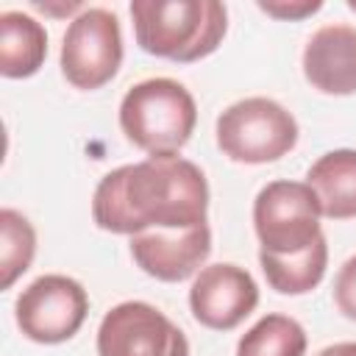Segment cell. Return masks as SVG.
<instances>
[{"label":"cell","instance_id":"6da1fadb","mask_svg":"<svg viewBox=\"0 0 356 356\" xmlns=\"http://www.w3.org/2000/svg\"><path fill=\"white\" fill-rule=\"evenodd\" d=\"M209 214L203 170L184 156H147L106 172L92 195V220L108 234L184 231Z\"/></svg>","mask_w":356,"mask_h":356},{"label":"cell","instance_id":"7a4b0ae2","mask_svg":"<svg viewBox=\"0 0 356 356\" xmlns=\"http://www.w3.org/2000/svg\"><path fill=\"white\" fill-rule=\"evenodd\" d=\"M131 19L145 53L178 64L211 56L228 31V11L220 0H134Z\"/></svg>","mask_w":356,"mask_h":356},{"label":"cell","instance_id":"3957f363","mask_svg":"<svg viewBox=\"0 0 356 356\" xmlns=\"http://www.w3.org/2000/svg\"><path fill=\"white\" fill-rule=\"evenodd\" d=\"M197 125L192 92L172 78H145L120 103L125 139L150 156H178Z\"/></svg>","mask_w":356,"mask_h":356},{"label":"cell","instance_id":"277c9868","mask_svg":"<svg viewBox=\"0 0 356 356\" xmlns=\"http://www.w3.org/2000/svg\"><path fill=\"white\" fill-rule=\"evenodd\" d=\"M217 147L239 164H270L298 145V122L273 97H245L231 103L214 125Z\"/></svg>","mask_w":356,"mask_h":356},{"label":"cell","instance_id":"5b68a950","mask_svg":"<svg viewBox=\"0 0 356 356\" xmlns=\"http://www.w3.org/2000/svg\"><path fill=\"white\" fill-rule=\"evenodd\" d=\"M323 209L306 181H270L253 200V228L261 250L300 253L323 236Z\"/></svg>","mask_w":356,"mask_h":356},{"label":"cell","instance_id":"8992f818","mask_svg":"<svg viewBox=\"0 0 356 356\" xmlns=\"http://www.w3.org/2000/svg\"><path fill=\"white\" fill-rule=\"evenodd\" d=\"M122 64L120 19L108 8H83L70 19L61 39V72L83 92L106 86Z\"/></svg>","mask_w":356,"mask_h":356},{"label":"cell","instance_id":"52a82bcc","mask_svg":"<svg viewBox=\"0 0 356 356\" xmlns=\"http://www.w3.org/2000/svg\"><path fill=\"white\" fill-rule=\"evenodd\" d=\"M89 314L86 289L61 273H47L31 281L14 303V320L22 337L39 345L72 339Z\"/></svg>","mask_w":356,"mask_h":356},{"label":"cell","instance_id":"ba28073f","mask_svg":"<svg viewBox=\"0 0 356 356\" xmlns=\"http://www.w3.org/2000/svg\"><path fill=\"white\" fill-rule=\"evenodd\" d=\"M97 356H189V339L156 306L122 300L100 320Z\"/></svg>","mask_w":356,"mask_h":356},{"label":"cell","instance_id":"9c48e42d","mask_svg":"<svg viewBox=\"0 0 356 356\" xmlns=\"http://www.w3.org/2000/svg\"><path fill=\"white\" fill-rule=\"evenodd\" d=\"M259 306V284L253 275L231 261L203 267L189 286L192 317L211 331L236 328Z\"/></svg>","mask_w":356,"mask_h":356},{"label":"cell","instance_id":"30bf717a","mask_svg":"<svg viewBox=\"0 0 356 356\" xmlns=\"http://www.w3.org/2000/svg\"><path fill=\"white\" fill-rule=\"evenodd\" d=\"M211 253V228L200 222L184 231H142L131 236V256L156 281L178 284L203 270Z\"/></svg>","mask_w":356,"mask_h":356},{"label":"cell","instance_id":"8fae6325","mask_svg":"<svg viewBox=\"0 0 356 356\" xmlns=\"http://www.w3.org/2000/svg\"><path fill=\"white\" fill-rule=\"evenodd\" d=\"M303 78L323 95H356V28L323 25L303 47Z\"/></svg>","mask_w":356,"mask_h":356},{"label":"cell","instance_id":"7c38bea8","mask_svg":"<svg viewBox=\"0 0 356 356\" xmlns=\"http://www.w3.org/2000/svg\"><path fill=\"white\" fill-rule=\"evenodd\" d=\"M306 184L314 189L323 217L328 220L356 217V150L353 147L323 153L309 167Z\"/></svg>","mask_w":356,"mask_h":356},{"label":"cell","instance_id":"4fadbf2b","mask_svg":"<svg viewBox=\"0 0 356 356\" xmlns=\"http://www.w3.org/2000/svg\"><path fill=\"white\" fill-rule=\"evenodd\" d=\"M47 58V31L22 11L0 14V72L6 78H31Z\"/></svg>","mask_w":356,"mask_h":356},{"label":"cell","instance_id":"5bb4252c","mask_svg":"<svg viewBox=\"0 0 356 356\" xmlns=\"http://www.w3.org/2000/svg\"><path fill=\"white\" fill-rule=\"evenodd\" d=\"M259 264H261V273H264L267 284L278 295H306L323 281L325 267H328L325 234L300 253L275 256V253L259 250Z\"/></svg>","mask_w":356,"mask_h":356},{"label":"cell","instance_id":"9a60e30c","mask_svg":"<svg viewBox=\"0 0 356 356\" xmlns=\"http://www.w3.org/2000/svg\"><path fill=\"white\" fill-rule=\"evenodd\" d=\"M306 331L295 317L264 314L236 342V356H306Z\"/></svg>","mask_w":356,"mask_h":356},{"label":"cell","instance_id":"2e32d148","mask_svg":"<svg viewBox=\"0 0 356 356\" xmlns=\"http://www.w3.org/2000/svg\"><path fill=\"white\" fill-rule=\"evenodd\" d=\"M36 256V231L17 209H0V289H11L14 281L28 273Z\"/></svg>","mask_w":356,"mask_h":356},{"label":"cell","instance_id":"e0dca14e","mask_svg":"<svg viewBox=\"0 0 356 356\" xmlns=\"http://www.w3.org/2000/svg\"><path fill=\"white\" fill-rule=\"evenodd\" d=\"M334 303L348 320H356V256H350L334 278Z\"/></svg>","mask_w":356,"mask_h":356},{"label":"cell","instance_id":"ac0fdd59","mask_svg":"<svg viewBox=\"0 0 356 356\" xmlns=\"http://www.w3.org/2000/svg\"><path fill=\"white\" fill-rule=\"evenodd\" d=\"M256 6L275 19H306L323 8V0H259Z\"/></svg>","mask_w":356,"mask_h":356},{"label":"cell","instance_id":"d6986e66","mask_svg":"<svg viewBox=\"0 0 356 356\" xmlns=\"http://www.w3.org/2000/svg\"><path fill=\"white\" fill-rule=\"evenodd\" d=\"M317 356H356V342H334L323 348Z\"/></svg>","mask_w":356,"mask_h":356},{"label":"cell","instance_id":"ffe728a7","mask_svg":"<svg viewBox=\"0 0 356 356\" xmlns=\"http://www.w3.org/2000/svg\"><path fill=\"white\" fill-rule=\"evenodd\" d=\"M348 8H350V11H356V0H348Z\"/></svg>","mask_w":356,"mask_h":356}]
</instances>
